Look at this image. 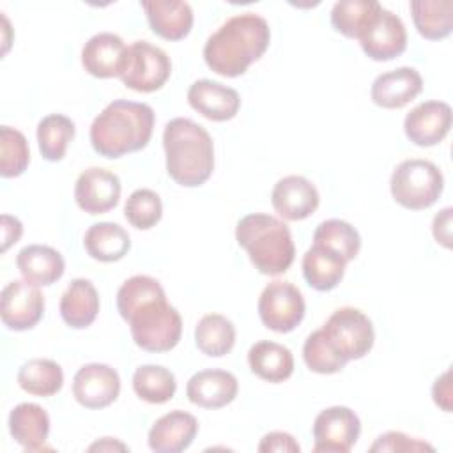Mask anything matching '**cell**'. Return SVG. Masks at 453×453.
I'll list each match as a JSON object with an SVG mask.
<instances>
[{
    "mask_svg": "<svg viewBox=\"0 0 453 453\" xmlns=\"http://www.w3.org/2000/svg\"><path fill=\"white\" fill-rule=\"evenodd\" d=\"M271 42L269 23L255 14L242 12L228 18L203 46L207 67L225 78H237L257 62Z\"/></svg>",
    "mask_w": 453,
    "mask_h": 453,
    "instance_id": "cell-1",
    "label": "cell"
},
{
    "mask_svg": "<svg viewBox=\"0 0 453 453\" xmlns=\"http://www.w3.org/2000/svg\"><path fill=\"white\" fill-rule=\"evenodd\" d=\"M156 113L145 103L117 99L104 106L90 126L94 150L108 159H117L147 147L154 131Z\"/></svg>",
    "mask_w": 453,
    "mask_h": 453,
    "instance_id": "cell-2",
    "label": "cell"
},
{
    "mask_svg": "<svg viewBox=\"0 0 453 453\" xmlns=\"http://www.w3.org/2000/svg\"><path fill=\"white\" fill-rule=\"evenodd\" d=\"M163 147L168 175L184 188L202 186L214 170V143L207 129L191 119L166 122Z\"/></svg>",
    "mask_w": 453,
    "mask_h": 453,
    "instance_id": "cell-3",
    "label": "cell"
},
{
    "mask_svg": "<svg viewBox=\"0 0 453 453\" xmlns=\"http://www.w3.org/2000/svg\"><path fill=\"white\" fill-rule=\"evenodd\" d=\"M235 239L262 274H283L294 262L296 246L290 228L271 214L253 212L241 218L235 226Z\"/></svg>",
    "mask_w": 453,
    "mask_h": 453,
    "instance_id": "cell-4",
    "label": "cell"
},
{
    "mask_svg": "<svg viewBox=\"0 0 453 453\" xmlns=\"http://www.w3.org/2000/svg\"><path fill=\"white\" fill-rule=\"evenodd\" d=\"M126 322L129 324L134 343L142 350L168 352L180 342L182 319L166 297L142 304Z\"/></svg>",
    "mask_w": 453,
    "mask_h": 453,
    "instance_id": "cell-5",
    "label": "cell"
},
{
    "mask_svg": "<svg viewBox=\"0 0 453 453\" xmlns=\"http://www.w3.org/2000/svg\"><path fill=\"white\" fill-rule=\"evenodd\" d=\"M391 196L411 211L432 207L444 189V177L439 166L428 159H405L391 173Z\"/></svg>",
    "mask_w": 453,
    "mask_h": 453,
    "instance_id": "cell-6",
    "label": "cell"
},
{
    "mask_svg": "<svg viewBox=\"0 0 453 453\" xmlns=\"http://www.w3.org/2000/svg\"><path fill=\"white\" fill-rule=\"evenodd\" d=\"M320 329L347 363L365 357L373 347V324L357 308L343 306L334 310Z\"/></svg>",
    "mask_w": 453,
    "mask_h": 453,
    "instance_id": "cell-7",
    "label": "cell"
},
{
    "mask_svg": "<svg viewBox=\"0 0 453 453\" xmlns=\"http://www.w3.org/2000/svg\"><path fill=\"white\" fill-rule=\"evenodd\" d=\"M172 74L170 57L157 46L147 41H134L127 46V58L124 73L120 74L122 83L136 92H156L159 90Z\"/></svg>",
    "mask_w": 453,
    "mask_h": 453,
    "instance_id": "cell-8",
    "label": "cell"
},
{
    "mask_svg": "<svg viewBox=\"0 0 453 453\" xmlns=\"http://www.w3.org/2000/svg\"><path fill=\"white\" fill-rule=\"evenodd\" d=\"M304 297L290 281H271L258 297V317L274 333L294 331L304 319Z\"/></svg>",
    "mask_w": 453,
    "mask_h": 453,
    "instance_id": "cell-9",
    "label": "cell"
},
{
    "mask_svg": "<svg viewBox=\"0 0 453 453\" xmlns=\"http://www.w3.org/2000/svg\"><path fill=\"white\" fill-rule=\"evenodd\" d=\"M361 432L357 414L345 405L320 411L313 421L315 453H349Z\"/></svg>",
    "mask_w": 453,
    "mask_h": 453,
    "instance_id": "cell-10",
    "label": "cell"
},
{
    "mask_svg": "<svg viewBox=\"0 0 453 453\" xmlns=\"http://www.w3.org/2000/svg\"><path fill=\"white\" fill-rule=\"evenodd\" d=\"M44 313V296L27 280L9 281L0 294V317L7 329L27 331L37 326Z\"/></svg>",
    "mask_w": 453,
    "mask_h": 453,
    "instance_id": "cell-11",
    "label": "cell"
},
{
    "mask_svg": "<svg viewBox=\"0 0 453 453\" xmlns=\"http://www.w3.org/2000/svg\"><path fill=\"white\" fill-rule=\"evenodd\" d=\"M120 393V377L104 363L83 365L73 379V396L85 409H104Z\"/></svg>",
    "mask_w": 453,
    "mask_h": 453,
    "instance_id": "cell-12",
    "label": "cell"
},
{
    "mask_svg": "<svg viewBox=\"0 0 453 453\" xmlns=\"http://www.w3.org/2000/svg\"><path fill=\"white\" fill-rule=\"evenodd\" d=\"M122 184L117 173L92 166L83 170L74 184V200L78 207L92 216L111 211L120 198Z\"/></svg>",
    "mask_w": 453,
    "mask_h": 453,
    "instance_id": "cell-13",
    "label": "cell"
},
{
    "mask_svg": "<svg viewBox=\"0 0 453 453\" xmlns=\"http://www.w3.org/2000/svg\"><path fill=\"white\" fill-rule=\"evenodd\" d=\"M357 41L368 58L386 62L405 51L407 30L403 21L395 12L382 7Z\"/></svg>",
    "mask_w": 453,
    "mask_h": 453,
    "instance_id": "cell-14",
    "label": "cell"
},
{
    "mask_svg": "<svg viewBox=\"0 0 453 453\" xmlns=\"http://www.w3.org/2000/svg\"><path fill=\"white\" fill-rule=\"evenodd\" d=\"M451 129V106L444 101H423L416 104L403 120L407 138L418 147L441 143Z\"/></svg>",
    "mask_w": 453,
    "mask_h": 453,
    "instance_id": "cell-15",
    "label": "cell"
},
{
    "mask_svg": "<svg viewBox=\"0 0 453 453\" xmlns=\"http://www.w3.org/2000/svg\"><path fill=\"white\" fill-rule=\"evenodd\" d=\"M320 196L311 180L303 175H287L280 179L271 193L274 211L287 221H301L311 216L319 207Z\"/></svg>",
    "mask_w": 453,
    "mask_h": 453,
    "instance_id": "cell-16",
    "label": "cell"
},
{
    "mask_svg": "<svg viewBox=\"0 0 453 453\" xmlns=\"http://www.w3.org/2000/svg\"><path fill=\"white\" fill-rule=\"evenodd\" d=\"M127 46L113 32L92 35L81 50V65L94 78H115L124 73Z\"/></svg>",
    "mask_w": 453,
    "mask_h": 453,
    "instance_id": "cell-17",
    "label": "cell"
},
{
    "mask_svg": "<svg viewBox=\"0 0 453 453\" xmlns=\"http://www.w3.org/2000/svg\"><path fill=\"white\" fill-rule=\"evenodd\" d=\"M189 106L214 122H225L237 115L241 97L235 88L212 80H196L188 88Z\"/></svg>",
    "mask_w": 453,
    "mask_h": 453,
    "instance_id": "cell-18",
    "label": "cell"
},
{
    "mask_svg": "<svg viewBox=\"0 0 453 453\" xmlns=\"http://www.w3.org/2000/svg\"><path fill=\"white\" fill-rule=\"evenodd\" d=\"M239 382L226 370H200L186 384V396L191 403L203 409H221L237 396Z\"/></svg>",
    "mask_w": 453,
    "mask_h": 453,
    "instance_id": "cell-19",
    "label": "cell"
},
{
    "mask_svg": "<svg viewBox=\"0 0 453 453\" xmlns=\"http://www.w3.org/2000/svg\"><path fill=\"white\" fill-rule=\"evenodd\" d=\"M423 90V78L414 67H396L379 74L370 88L372 101L388 110L403 108Z\"/></svg>",
    "mask_w": 453,
    "mask_h": 453,
    "instance_id": "cell-20",
    "label": "cell"
},
{
    "mask_svg": "<svg viewBox=\"0 0 453 453\" xmlns=\"http://www.w3.org/2000/svg\"><path fill=\"white\" fill-rule=\"evenodd\" d=\"M198 432V421L184 411L163 414L149 430V448L156 453H179L191 446Z\"/></svg>",
    "mask_w": 453,
    "mask_h": 453,
    "instance_id": "cell-21",
    "label": "cell"
},
{
    "mask_svg": "<svg viewBox=\"0 0 453 453\" xmlns=\"http://www.w3.org/2000/svg\"><path fill=\"white\" fill-rule=\"evenodd\" d=\"M150 30L166 41H180L193 28V9L180 0H143Z\"/></svg>",
    "mask_w": 453,
    "mask_h": 453,
    "instance_id": "cell-22",
    "label": "cell"
},
{
    "mask_svg": "<svg viewBox=\"0 0 453 453\" xmlns=\"http://www.w3.org/2000/svg\"><path fill=\"white\" fill-rule=\"evenodd\" d=\"M16 265L23 280L37 287L55 283L65 271V262L60 251L44 244H28L21 248L16 255Z\"/></svg>",
    "mask_w": 453,
    "mask_h": 453,
    "instance_id": "cell-23",
    "label": "cell"
},
{
    "mask_svg": "<svg viewBox=\"0 0 453 453\" xmlns=\"http://www.w3.org/2000/svg\"><path fill=\"white\" fill-rule=\"evenodd\" d=\"M99 313V294L90 280L76 278L60 297V317L73 329L88 327Z\"/></svg>",
    "mask_w": 453,
    "mask_h": 453,
    "instance_id": "cell-24",
    "label": "cell"
},
{
    "mask_svg": "<svg viewBox=\"0 0 453 453\" xmlns=\"http://www.w3.org/2000/svg\"><path fill=\"white\" fill-rule=\"evenodd\" d=\"M9 432L12 439L27 451H37L48 439L50 416L41 405L23 402L9 414Z\"/></svg>",
    "mask_w": 453,
    "mask_h": 453,
    "instance_id": "cell-25",
    "label": "cell"
},
{
    "mask_svg": "<svg viewBox=\"0 0 453 453\" xmlns=\"http://www.w3.org/2000/svg\"><path fill=\"white\" fill-rule=\"evenodd\" d=\"M248 365L251 372L262 380L278 384L287 380L294 372V356L288 347L262 340L250 347Z\"/></svg>",
    "mask_w": 453,
    "mask_h": 453,
    "instance_id": "cell-26",
    "label": "cell"
},
{
    "mask_svg": "<svg viewBox=\"0 0 453 453\" xmlns=\"http://www.w3.org/2000/svg\"><path fill=\"white\" fill-rule=\"evenodd\" d=\"M83 246L94 260L117 262L131 250V239L120 225L101 221L88 226L83 237Z\"/></svg>",
    "mask_w": 453,
    "mask_h": 453,
    "instance_id": "cell-27",
    "label": "cell"
},
{
    "mask_svg": "<svg viewBox=\"0 0 453 453\" xmlns=\"http://www.w3.org/2000/svg\"><path fill=\"white\" fill-rule=\"evenodd\" d=\"M345 265L347 262L343 258L313 244L303 257V276L311 288L327 292L340 285L345 274Z\"/></svg>",
    "mask_w": 453,
    "mask_h": 453,
    "instance_id": "cell-28",
    "label": "cell"
},
{
    "mask_svg": "<svg viewBox=\"0 0 453 453\" xmlns=\"http://www.w3.org/2000/svg\"><path fill=\"white\" fill-rule=\"evenodd\" d=\"M412 21L421 37L428 41L446 39L453 30L451 0H412L409 4Z\"/></svg>",
    "mask_w": 453,
    "mask_h": 453,
    "instance_id": "cell-29",
    "label": "cell"
},
{
    "mask_svg": "<svg viewBox=\"0 0 453 453\" xmlns=\"http://www.w3.org/2000/svg\"><path fill=\"white\" fill-rule=\"evenodd\" d=\"M195 343L209 357H221L235 345V327L232 320L219 313L203 315L195 327Z\"/></svg>",
    "mask_w": 453,
    "mask_h": 453,
    "instance_id": "cell-30",
    "label": "cell"
},
{
    "mask_svg": "<svg viewBox=\"0 0 453 453\" xmlns=\"http://www.w3.org/2000/svg\"><path fill=\"white\" fill-rule=\"evenodd\" d=\"M380 9V4L370 0H340L331 9V25L345 37L359 39Z\"/></svg>",
    "mask_w": 453,
    "mask_h": 453,
    "instance_id": "cell-31",
    "label": "cell"
},
{
    "mask_svg": "<svg viewBox=\"0 0 453 453\" xmlns=\"http://www.w3.org/2000/svg\"><path fill=\"white\" fill-rule=\"evenodd\" d=\"M19 388L34 396H53L64 386V372L51 359H30L18 370Z\"/></svg>",
    "mask_w": 453,
    "mask_h": 453,
    "instance_id": "cell-32",
    "label": "cell"
},
{
    "mask_svg": "<svg viewBox=\"0 0 453 453\" xmlns=\"http://www.w3.org/2000/svg\"><path fill=\"white\" fill-rule=\"evenodd\" d=\"M133 389L147 403H166L177 391L175 375L161 365H143L133 373Z\"/></svg>",
    "mask_w": 453,
    "mask_h": 453,
    "instance_id": "cell-33",
    "label": "cell"
},
{
    "mask_svg": "<svg viewBox=\"0 0 453 453\" xmlns=\"http://www.w3.org/2000/svg\"><path fill=\"white\" fill-rule=\"evenodd\" d=\"M313 244L333 251L345 262H350L357 257L361 250V237L359 232L350 223L333 218L322 221L315 228Z\"/></svg>",
    "mask_w": 453,
    "mask_h": 453,
    "instance_id": "cell-34",
    "label": "cell"
},
{
    "mask_svg": "<svg viewBox=\"0 0 453 453\" xmlns=\"http://www.w3.org/2000/svg\"><path fill=\"white\" fill-rule=\"evenodd\" d=\"M76 133L74 122L60 113L46 115L37 124V145L46 161H60Z\"/></svg>",
    "mask_w": 453,
    "mask_h": 453,
    "instance_id": "cell-35",
    "label": "cell"
},
{
    "mask_svg": "<svg viewBox=\"0 0 453 453\" xmlns=\"http://www.w3.org/2000/svg\"><path fill=\"white\" fill-rule=\"evenodd\" d=\"M303 359L310 372L320 375H331L343 370L347 359L333 347L322 329L313 331L303 345Z\"/></svg>",
    "mask_w": 453,
    "mask_h": 453,
    "instance_id": "cell-36",
    "label": "cell"
},
{
    "mask_svg": "<svg viewBox=\"0 0 453 453\" xmlns=\"http://www.w3.org/2000/svg\"><path fill=\"white\" fill-rule=\"evenodd\" d=\"M159 297H166L161 283L147 274H136L127 278L119 292H117V310L120 313V317L124 320L129 319V315L140 308L142 304L152 301V299H159Z\"/></svg>",
    "mask_w": 453,
    "mask_h": 453,
    "instance_id": "cell-37",
    "label": "cell"
},
{
    "mask_svg": "<svg viewBox=\"0 0 453 453\" xmlns=\"http://www.w3.org/2000/svg\"><path fill=\"white\" fill-rule=\"evenodd\" d=\"M30 163V149L25 134L11 126L0 127V175L4 179L21 175Z\"/></svg>",
    "mask_w": 453,
    "mask_h": 453,
    "instance_id": "cell-38",
    "label": "cell"
},
{
    "mask_svg": "<svg viewBox=\"0 0 453 453\" xmlns=\"http://www.w3.org/2000/svg\"><path fill=\"white\" fill-rule=\"evenodd\" d=\"M124 216L138 230H149L156 226L163 216V203L159 195L147 188L134 189L126 200Z\"/></svg>",
    "mask_w": 453,
    "mask_h": 453,
    "instance_id": "cell-39",
    "label": "cell"
},
{
    "mask_svg": "<svg viewBox=\"0 0 453 453\" xmlns=\"http://www.w3.org/2000/svg\"><path fill=\"white\" fill-rule=\"evenodd\" d=\"M434 451V446L409 437L403 432H386L375 439V442L370 446V451Z\"/></svg>",
    "mask_w": 453,
    "mask_h": 453,
    "instance_id": "cell-40",
    "label": "cell"
},
{
    "mask_svg": "<svg viewBox=\"0 0 453 453\" xmlns=\"http://www.w3.org/2000/svg\"><path fill=\"white\" fill-rule=\"evenodd\" d=\"M299 449H301V446L297 444V441L287 432H269L262 437V441L258 444L260 453H269V451L299 453Z\"/></svg>",
    "mask_w": 453,
    "mask_h": 453,
    "instance_id": "cell-41",
    "label": "cell"
},
{
    "mask_svg": "<svg viewBox=\"0 0 453 453\" xmlns=\"http://www.w3.org/2000/svg\"><path fill=\"white\" fill-rule=\"evenodd\" d=\"M432 396L437 407L444 412H451V372L446 370L441 377L435 379L432 388Z\"/></svg>",
    "mask_w": 453,
    "mask_h": 453,
    "instance_id": "cell-42",
    "label": "cell"
},
{
    "mask_svg": "<svg viewBox=\"0 0 453 453\" xmlns=\"http://www.w3.org/2000/svg\"><path fill=\"white\" fill-rule=\"evenodd\" d=\"M451 207H444L432 223V232L437 242H441L444 248H451Z\"/></svg>",
    "mask_w": 453,
    "mask_h": 453,
    "instance_id": "cell-43",
    "label": "cell"
},
{
    "mask_svg": "<svg viewBox=\"0 0 453 453\" xmlns=\"http://www.w3.org/2000/svg\"><path fill=\"white\" fill-rule=\"evenodd\" d=\"M0 221H2V251H7L9 246L19 241L23 234V225L18 218L9 214H2Z\"/></svg>",
    "mask_w": 453,
    "mask_h": 453,
    "instance_id": "cell-44",
    "label": "cell"
},
{
    "mask_svg": "<svg viewBox=\"0 0 453 453\" xmlns=\"http://www.w3.org/2000/svg\"><path fill=\"white\" fill-rule=\"evenodd\" d=\"M96 449H99V451H111V449H127V446L122 444V442H117V441L111 439V437H103L101 441L94 442V444L88 448V451H96Z\"/></svg>",
    "mask_w": 453,
    "mask_h": 453,
    "instance_id": "cell-45",
    "label": "cell"
}]
</instances>
